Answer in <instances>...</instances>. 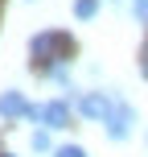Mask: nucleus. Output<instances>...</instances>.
Instances as JSON below:
<instances>
[{
  "instance_id": "nucleus-10",
  "label": "nucleus",
  "mask_w": 148,
  "mask_h": 157,
  "mask_svg": "<svg viewBox=\"0 0 148 157\" xmlns=\"http://www.w3.org/2000/svg\"><path fill=\"white\" fill-rule=\"evenodd\" d=\"M140 66H144V75H148V46H144V62H140Z\"/></svg>"
},
{
  "instance_id": "nucleus-4",
  "label": "nucleus",
  "mask_w": 148,
  "mask_h": 157,
  "mask_svg": "<svg viewBox=\"0 0 148 157\" xmlns=\"http://www.w3.org/2000/svg\"><path fill=\"white\" fill-rule=\"evenodd\" d=\"M132 124H136V112L128 108L124 99H115V112H111V116L103 120V128H107V136H111V141H128V132H132Z\"/></svg>"
},
{
  "instance_id": "nucleus-8",
  "label": "nucleus",
  "mask_w": 148,
  "mask_h": 157,
  "mask_svg": "<svg viewBox=\"0 0 148 157\" xmlns=\"http://www.w3.org/2000/svg\"><path fill=\"white\" fill-rule=\"evenodd\" d=\"M54 157H86L82 145H62V149H54Z\"/></svg>"
},
{
  "instance_id": "nucleus-5",
  "label": "nucleus",
  "mask_w": 148,
  "mask_h": 157,
  "mask_svg": "<svg viewBox=\"0 0 148 157\" xmlns=\"http://www.w3.org/2000/svg\"><path fill=\"white\" fill-rule=\"evenodd\" d=\"M29 112H33V103L25 99L21 91H13V87L0 91V116L4 120H29Z\"/></svg>"
},
{
  "instance_id": "nucleus-3",
  "label": "nucleus",
  "mask_w": 148,
  "mask_h": 157,
  "mask_svg": "<svg viewBox=\"0 0 148 157\" xmlns=\"http://www.w3.org/2000/svg\"><path fill=\"white\" fill-rule=\"evenodd\" d=\"M78 112H82L86 120H107L111 112H115V95H103V91H86V95H78Z\"/></svg>"
},
{
  "instance_id": "nucleus-2",
  "label": "nucleus",
  "mask_w": 148,
  "mask_h": 157,
  "mask_svg": "<svg viewBox=\"0 0 148 157\" xmlns=\"http://www.w3.org/2000/svg\"><path fill=\"white\" fill-rule=\"evenodd\" d=\"M29 120H37L41 128H70V103H66V99H49V103H33Z\"/></svg>"
},
{
  "instance_id": "nucleus-7",
  "label": "nucleus",
  "mask_w": 148,
  "mask_h": 157,
  "mask_svg": "<svg viewBox=\"0 0 148 157\" xmlns=\"http://www.w3.org/2000/svg\"><path fill=\"white\" fill-rule=\"evenodd\" d=\"M95 13H99V0H78V4H74V17H78V21H91Z\"/></svg>"
},
{
  "instance_id": "nucleus-12",
  "label": "nucleus",
  "mask_w": 148,
  "mask_h": 157,
  "mask_svg": "<svg viewBox=\"0 0 148 157\" xmlns=\"http://www.w3.org/2000/svg\"><path fill=\"white\" fill-rule=\"evenodd\" d=\"M132 4H136V0H132Z\"/></svg>"
},
{
  "instance_id": "nucleus-9",
  "label": "nucleus",
  "mask_w": 148,
  "mask_h": 157,
  "mask_svg": "<svg viewBox=\"0 0 148 157\" xmlns=\"http://www.w3.org/2000/svg\"><path fill=\"white\" fill-rule=\"evenodd\" d=\"M132 17L140 25H148V0H136V4H132Z\"/></svg>"
},
{
  "instance_id": "nucleus-6",
  "label": "nucleus",
  "mask_w": 148,
  "mask_h": 157,
  "mask_svg": "<svg viewBox=\"0 0 148 157\" xmlns=\"http://www.w3.org/2000/svg\"><path fill=\"white\" fill-rule=\"evenodd\" d=\"M29 145H33V153H49V149H54V141H49V128H37V132L29 136Z\"/></svg>"
},
{
  "instance_id": "nucleus-1",
  "label": "nucleus",
  "mask_w": 148,
  "mask_h": 157,
  "mask_svg": "<svg viewBox=\"0 0 148 157\" xmlns=\"http://www.w3.org/2000/svg\"><path fill=\"white\" fill-rule=\"evenodd\" d=\"M74 50V41L66 37V33L49 29V33H33L29 37V54H33V66H41V71H49L54 62H66V54Z\"/></svg>"
},
{
  "instance_id": "nucleus-11",
  "label": "nucleus",
  "mask_w": 148,
  "mask_h": 157,
  "mask_svg": "<svg viewBox=\"0 0 148 157\" xmlns=\"http://www.w3.org/2000/svg\"><path fill=\"white\" fill-rule=\"evenodd\" d=\"M0 157H16V153H0Z\"/></svg>"
}]
</instances>
